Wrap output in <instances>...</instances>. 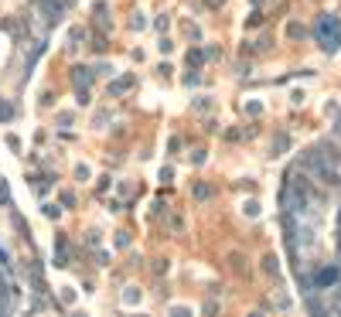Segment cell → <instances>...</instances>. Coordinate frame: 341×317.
I'll return each instance as SVG.
<instances>
[{
  "label": "cell",
  "mask_w": 341,
  "mask_h": 317,
  "mask_svg": "<svg viewBox=\"0 0 341 317\" xmlns=\"http://www.w3.org/2000/svg\"><path fill=\"white\" fill-rule=\"evenodd\" d=\"M314 34H318L324 52H338L341 48V20L331 18V14H324V18L314 24Z\"/></svg>",
  "instance_id": "6da1fadb"
},
{
  "label": "cell",
  "mask_w": 341,
  "mask_h": 317,
  "mask_svg": "<svg viewBox=\"0 0 341 317\" xmlns=\"http://www.w3.org/2000/svg\"><path fill=\"white\" fill-rule=\"evenodd\" d=\"M331 283H338V270L334 266H328V270L318 273V286H331Z\"/></svg>",
  "instance_id": "7a4b0ae2"
},
{
  "label": "cell",
  "mask_w": 341,
  "mask_h": 317,
  "mask_svg": "<svg viewBox=\"0 0 341 317\" xmlns=\"http://www.w3.org/2000/svg\"><path fill=\"white\" fill-rule=\"evenodd\" d=\"M72 82H76V89H82V86H89V82H92V72H89V68H76Z\"/></svg>",
  "instance_id": "3957f363"
},
{
  "label": "cell",
  "mask_w": 341,
  "mask_h": 317,
  "mask_svg": "<svg viewBox=\"0 0 341 317\" xmlns=\"http://www.w3.org/2000/svg\"><path fill=\"white\" fill-rule=\"evenodd\" d=\"M130 86H133V75H123L120 82H113V86H110V92H113V96H120V92H126Z\"/></svg>",
  "instance_id": "277c9868"
},
{
  "label": "cell",
  "mask_w": 341,
  "mask_h": 317,
  "mask_svg": "<svg viewBox=\"0 0 341 317\" xmlns=\"http://www.w3.org/2000/svg\"><path fill=\"white\" fill-rule=\"evenodd\" d=\"M0 120H14V106L10 102H0Z\"/></svg>",
  "instance_id": "5b68a950"
}]
</instances>
